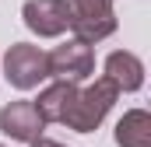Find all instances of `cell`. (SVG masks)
I'll list each match as a JSON object with an SVG mask.
<instances>
[{
	"label": "cell",
	"mask_w": 151,
	"mask_h": 147,
	"mask_svg": "<svg viewBox=\"0 0 151 147\" xmlns=\"http://www.w3.org/2000/svg\"><path fill=\"white\" fill-rule=\"evenodd\" d=\"M116 98H119V88H116L109 77H99L95 84L77 88L74 105H70V112H67L63 123H67L74 133H91V130L102 126V119H106L109 109L116 105Z\"/></svg>",
	"instance_id": "cell-1"
},
{
	"label": "cell",
	"mask_w": 151,
	"mask_h": 147,
	"mask_svg": "<svg viewBox=\"0 0 151 147\" xmlns=\"http://www.w3.org/2000/svg\"><path fill=\"white\" fill-rule=\"evenodd\" d=\"M4 77L11 88L18 91H32L39 88L46 77H49V63H46V53L32 46V42H14L7 46L4 53Z\"/></svg>",
	"instance_id": "cell-2"
},
{
	"label": "cell",
	"mask_w": 151,
	"mask_h": 147,
	"mask_svg": "<svg viewBox=\"0 0 151 147\" xmlns=\"http://www.w3.org/2000/svg\"><path fill=\"white\" fill-rule=\"evenodd\" d=\"M46 63H49V77H60V81H88L95 74V49L81 39H67L63 46H56L53 53H46Z\"/></svg>",
	"instance_id": "cell-3"
},
{
	"label": "cell",
	"mask_w": 151,
	"mask_h": 147,
	"mask_svg": "<svg viewBox=\"0 0 151 147\" xmlns=\"http://www.w3.org/2000/svg\"><path fill=\"white\" fill-rule=\"evenodd\" d=\"M21 18H25V28L39 39H56V35L67 32L63 0H25Z\"/></svg>",
	"instance_id": "cell-4"
},
{
	"label": "cell",
	"mask_w": 151,
	"mask_h": 147,
	"mask_svg": "<svg viewBox=\"0 0 151 147\" xmlns=\"http://www.w3.org/2000/svg\"><path fill=\"white\" fill-rule=\"evenodd\" d=\"M42 116L32 102H7L0 109V133L18 140V144H32L35 137H42Z\"/></svg>",
	"instance_id": "cell-5"
},
{
	"label": "cell",
	"mask_w": 151,
	"mask_h": 147,
	"mask_svg": "<svg viewBox=\"0 0 151 147\" xmlns=\"http://www.w3.org/2000/svg\"><path fill=\"white\" fill-rule=\"evenodd\" d=\"M102 77H109L116 88H119V95L123 91H141V84H144V63H141V56L137 53H130V49H116L106 56V63H102Z\"/></svg>",
	"instance_id": "cell-6"
},
{
	"label": "cell",
	"mask_w": 151,
	"mask_h": 147,
	"mask_svg": "<svg viewBox=\"0 0 151 147\" xmlns=\"http://www.w3.org/2000/svg\"><path fill=\"white\" fill-rule=\"evenodd\" d=\"M74 95H77V84H74V81H60V77H56L49 88L39 91V98L32 102V105L39 109L42 123H63L67 112H70V105H74Z\"/></svg>",
	"instance_id": "cell-7"
},
{
	"label": "cell",
	"mask_w": 151,
	"mask_h": 147,
	"mask_svg": "<svg viewBox=\"0 0 151 147\" xmlns=\"http://www.w3.org/2000/svg\"><path fill=\"white\" fill-rule=\"evenodd\" d=\"M116 144L119 147H151V116L148 109H130L116 123Z\"/></svg>",
	"instance_id": "cell-8"
},
{
	"label": "cell",
	"mask_w": 151,
	"mask_h": 147,
	"mask_svg": "<svg viewBox=\"0 0 151 147\" xmlns=\"http://www.w3.org/2000/svg\"><path fill=\"white\" fill-rule=\"evenodd\" d=\"M116 14H106V18H88V21H74L70 25V32H74V39H81V42H88V46H95V42H102V39H109L116 32Z\"/></svg>",
	"instance_id": "cell-9"
},
{
	"label": "cell",
	"mask_w": 151,
	"mask_h": 147,
	"mask_svg": "<svg viewBox=\"0 0 151 147\" xmlns=\"http://www.w3.org/2000/svg\"><path fill=\"white\" fill-rule=\"evenodd\" d=\"M63 11H67V28H70L74 21L113 14V0H63Z\"/></svg>",
	"instance_id": "cell-10"
},
{
	"label": "cell",
	"mask_w": 151,
	"mask_h": 147,
	"mask_svg": "<svg viewBox=\"0 0 151 147\" xmlns=\"http://www.w3.org/2000/svg\"><path fill=\"white\" fill-rule=\"evenodd\" d=\"M28 147H67V144H60V140H49V137H35Z\"/></svg>",
	"instance_id": "cell-11"
},
{
	"label": "cell",
	"mask_w": 151,
	"mask_h": 147,
	"mask_svg": "<svg viewBox=\"0 0 151 147\" xmlns=\"http://www.w3.org/2000/svg\"><path fill=\"white\" fill-rule=\"evenodd\" d=\"M0 147H4V144H0Z\"/></svg>",
	"instance_id": "cell-12"
}]
</instances>
